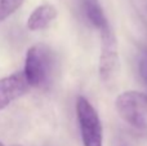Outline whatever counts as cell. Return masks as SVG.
I'll return each instance as SVG.
<instances>
[{"label":"cell","instance_id":"1","mask_svg":"<svg viewBox=\"0 0 147 146\" xmlns=\"http://www.w3.org/2000/svg\"><path fill=\"white\" fill-rule=\"evenodd\" d=\"M115 106L119 115L138 129L147 127V95L137 91H127L117 96Z\"/></svg>","mask_w":147,"mask_h":146},{"label":"cell","instance_id":"2","mask_svg":"<svg viewBox=\"0 0 147 146\" xmlns=\"http://www.w3.org/2000/svg\"><path fill=\"white\" fill-rule=\"evenodd\" d=\"M76 115L84 146H103L102 124L96 109L85 97L76 100Z\"/></svg>","mask_w":147,"mask_h":146},{"label":"cell","instance_id":"3","mask_svg":"<svg viewBox=\"0 0 147 146\" xmlns=\"http://www.w3.org/2000/svg\"><path fill=\"white\" fill-rule=\"evenodd\" d=\"M51 51L43 44L32 45L26 53L25 74L30 87H40L48 80L51 71Z\"/></svg>","mask_w":147,"mask_h":146},{"label":"cell","instance_id":"4","mask_svg":"<svg viewBox=\"0 0 147 146\" xmlns=\"http://www.w3.org/2000/svg\"><path fill=\"white\" fill-rule=\"evenodd\" d=\"M101 39L102 48L99 56V76L105 83H110L115 79L119 67L117 41L110 26L101 31Z\"/></svg>","mask_w":147,"mask_h":146},{"label":"cell","instance_id":"5","mask_svg":"<svg viewBox=\"0 0 147 146\" xmlns=\"http://www.w3.org/2000/svg\"><path fill=\"white\" fill-rule=\"evenodd\" d=\"M30 88L25 74H14L0 79V110L9 106L14 100L23 96Z\"/></svg>","mask_w":147,"mask_h":146},{"label":"cell","instance_id":"6","mask_svg":"<svg viewBox=\"0 0 147 146\" xmlns=\"http://www.w3.org/2000/svg\"><path fill=\"white\" fill-rule=\"evenodd\" d=\"M57 17V9L52 4H43L38 7L30 14L27 20V28L31 31H38L48 27Z\"/></svg>","mask_w":147,"mask_h":146},{"label":"cell","instance_id":"7","mask_svg":"<svg viewBox=\"0 0 147 146\" xmlns=\"http://www.w3.org/2000/svg\"><path fill=\"white\" fill-rule=\"evenodd\" d=\"M84 7V13H85L86 18L90 21V23L97 27L99 31L105 30L106 27H109V21H107L106 16H105L103 10H102L101 5L97 3H83Z\"/></svg>","mask_w":147,"mask_h":146},{"label":"cell","instance_id":"8","mask_svg":"<svg viewBox=\"0 0 147 146\" xmlns=\"http://www.w3.org/2000/svg\"><path fill=\"white\" fill-rule=\"evenodd\" d=\"M25 0H0V22L16 12Z\"/></svg>","mask_w":147,"mask_h":146},{"label":"cell","instance_id":"9","mask_svg":"<svg viewBox=\"0 0 147 146\" xmlns=\"http://www.w3.org/2000/svg\"><path fill=\"white\" fill-rule=\"evenodd\" d=\"M138 74L142 82L147 85V49H143L138 58Z\"/></svg>","mask_w":147,"mask_h":146},{"label":"cell","instance_id":"10","mask_svg":"<svg viewBox=\"0 0 147 146\" xmlns=\"http://www.w3.org/2000/svg\"><path fill=\"white\" fill-rule=\"evenodd\" d=\"M132 4L137 14L140 16L141 21L147 27V0H132Z\"/></svg>","mask_w":147,"mask_h":146},{"label":"cell","instance_id":"11","mask_svg":"<svg viewBox=\"0 0 147 146\" xmlns=\"http://www.w3.org/2000/svg\"><path fill=\"white\" fill-rule=\"evenodd\" d=\"M98 0H83V3H97Z\"/></svg>","mask_w":147,"mask_h":146},{"label":"cell","instance_id":"12","mask_svg":"<svg viewBox=\"0 0 147 146\" xmlns=\"http://www.w3.org/2000/svg\"><path fill=\"white\" fill-rule=\"evenodd\" d=\"M0 146H4V145H3V144H1V142H0Z\"/></svg>","mask_w":147,"mask_h":146}]
</instances>
